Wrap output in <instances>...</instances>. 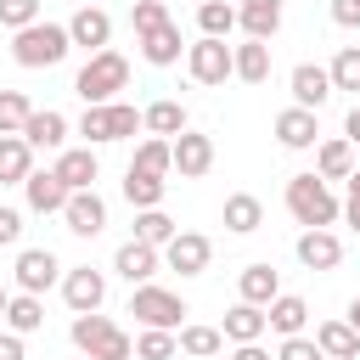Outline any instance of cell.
<instances>
[{"label":"cell","instance_id":"6da1fadb","mask_svg":"<svg viewBox=\"0 0 360 360\" xmlns=\"http://www.w3.org/2000/svg\"><path fill=\"white\" fill-rule=\"evenodd\" d=\"M287 214H292L304 231H326L343 208H338V197H332V186H326L321 174H292V180H287Z\"/></svg>","mask_w":360,"mask_h":360},{"label":"cell","instance_id":"7a4b0ae2","mask_svg":"<svg viewBox=\"0 0 360 360\" xmlns=\"http://www.w3.org/2000/svg\"><path fill=\"white\" fill-rule=\"evenodd\" d=\"M73 51V39H68V28L62 22H28L22 34H11V56H17V68H56L62 56Z\"/></svg>","mask_w":360,"mask_h":360},{"label":"cell","instance_id":"3957f363","mask_svg":"<svg viewBox=\"0 0 360 360\" xmlns=\"http://www.w3.org/2000/svg\"><path fill=\"white\" fill-rule=\"evenodd\" d=\"M124 84H129V62H124L112 45H107V51H96V56L79 68V79H73V90L84 96V107H107Z\"/></svg>","mask_w":360,"mask_h":360},{"label":"cell","instance_id":"277c9868","mask_svg":"<svg viewBox=\"0 0 360 360\" xmlns=\"http://www.w3.org/2000/svg\"><path fill=\"white\" fill-rule=\"evenodd\" d=\"M73 343H79L90 360H129V354H135L129 332H124V326H112V315H101V309L73 315Z\"/></svg>","mask_w":360,"mask_h":360},{"label":"cell","instance_id":"5b68a950","mask_svg":"<svg viewBox=\"0 0 360 360\" xmlns=\"http://www.w3.org/2000/svg\"><path fill=\"white\" fill-rule=\"evenodd\" d=\"M129 315L141 321V326H158V332H174L180 326V315H186V298L180 292H169V287H135L129 292Z\"/></svg>","mask_w":360,"mask_h":360},{"label":"cell","instance_id":"8992f818","mask_svg":"<svg viewBox=\"0 0 360 360\" xmlns=\"http://www.w3.org/2000/svg\"><path fill=\"white\" fill-rule=\"evenodd\" d=\"M186 68H191L197 84H225L231 79V45L225 39H197V45H186Z\"/></svg>","mask_w":360,"mask_h":360},{"label":"cell","instance_id":"52a82bcc","mask_svg":"<svg viewBox=\"0 0 360 360\" xmlns=\"http://www.w3.org/2000/svg\"><path fill=\"white\" fill-rule=\"evenodd\" d=\"M208 259H214V242H208L202 231H174V242L163 248V264L180 270V276H202Z\"/></svg>","mask_w":360,"mask_h":360},{"label":"cell","instance_id":"ba28073f","mask_svg":"<svg viewBox=\"0 0 360 360\" xmlns=\"http://www.w3.org/2000/svg\"><path fill=\"white\" fill-rule=\"evenodd\" d=\"M169 152H174L180 180H202V174L214 169V141H208V135H197V129H180V135L169 141Z\"/></svg>","mask_w":360,"mask_h":360},{"label":"cell","instance_id":"9c48e42d","mask_svg":"<svg viewBox=\"0 0 360 360\" xmlns=\"http://www.w3.org/2000/svg\"><path fill=\"white\" fill-rule=\"evenodd\" d=\"M56 270H62V264H56V253H51V248H22V253H17V264H11L17 292H34V298L56 281Z\"/></svg>","mask_w":360,"mask_h":360},{"label":"cell","instance_id":"30bf717a","mask_svg":"<svg viewBox=\"0 0 360 360\" xmlns=\"http://www.w3.org/2000/svg\"><path fill=\"white\" fill-rule=\"evenodd\" d=\"M62 298H68L73 315H90V309H101V298H107V276L90 270V264H79V270L62 276Z\"/></svg>","mask_w":360,"mask_h":360},{"label":"cell","instance_id":"8fae6325","mask_svg":"<svg viewBox=\"0 0 360 360\" xmlns=\"http://www.w3.org/2000/svg\"><path fill=\"white\" fill-rule=\"evenodd\" d=\"M22 141H28V152H62V141H68V118H62L56 107H34L28 124H22Z\"/></svg>","mask_w":360,"mask_h":360},{"label":"cell","instance_id":"7c38bea8","mask_svg":"<svg viewBox=\"0 0 360 360\" xmlns=\"http://www.w3.org/2000/svg\"><path fill=\"white\" fill-rule=\"evenodd\" d=\"M158 264H163V253H158V248H146V242H135V236L112 253V270H118L129 287H146V281L158 276Z\"/></svg>","mask_w":360,"mask_h":360},{"label":"cell","instance_id":"4fadbf2b","mask_svg":"<svg viewBox=\"0 0 360 360\" xmlns=\"http://www.w3.org/2000/svg\"><path fill=\"white\" fill-rule=\"evenodd\" d=\"M68 39L84 45V51L96 56V51H107V39H112V17H107L101 6H79L73 22H68Z\"/></svg>","mask_w":360,"mask_h":360},{"label":"cell","instance_id":"5bb4252c","mask_svg":"<svg viewBox=\"0 0 360 360\" xmlns=\"http://www.w3.org/2000/svg\"><path fill=\"white\" fill-rule=\"evenodd\" d=\"M326 96H332V73H326L321 62H298V68H292V107L321 112Z\"/></svg>","mask_w":360,"mask_h":360},{"label":"cell","instance_id":"9a60e30c","mask_svg":"<svg viewBox=\"0 0 360 360\" xmlns=\"http://www.w3.org/2000/svg\"><path fill=\"white\" fill-rule=\"evenodd\" d=\"M62 219H68V231H73V236H96V231L107 225V202L96 197V186H90V191H68Z\"/></svg>","mask_w":360,"mask_h":360},{"label":"cell","instance_id":"2e32d148","mask_svg":"<svg viewBox=\"0 0 360 360\" xmlns=\"http://www.w3.org/2000/svg\"><path fill=\"white\" fill-rule=\"evenodd\" d=\"M276 141H281L287 152H309V146L321 141V124H315V112H304V107H287V112H276Z\"/></svg>","mask_w":360,"mask_h":360},{"label":"cell","instance_id":"e0dca14e","mask_svg":"<svg viewBox=\"0 0 360 360\" xmlns=\"http://www.w3.org/2000/svg\"><path fill=\"white\" fill-rule=\"evenodd\" d=\"M96 174H101V163H96L90 146H62V158H56V180H62L68 191H90Z\"/></svg>","mask_w":360,"mask_h":360},{"label":"cell","instance_id":"ac0fdd59","mask_svg":"<svg viewBox=\"0 0 360 360\" xmlns=\"http://www.w3.org/2000/svg\"><path fill=\"white\" fill-rule=\"evenodd\" d=\"M22 197H28L34 214H62V208H68V186L56 180V169H34V174L22 180Z\"/></svg>","mask_w":360,"mask_h":360},{"label":"cell","instance_id":"d6986e66","mask_svg":"<svg viewBox=\"0 0 360 360\" xmlns=\"http://www.w3.org/2000/svg\"><path fill=\"white\" fill-rule=\"evenodd\" d=\"M219 219H225V231H231V236H253V231L264 225V202H259L253 191H231V197H225V208H219Z\"/></svg>","mask_w":360,"mask_h":360},{"label":"cell","instance_id":"ffe728a7","mask_svg":"<svg viewBox=\"0 0 360 360\" xmlns=\"http://www.w3.org/2000/svg\"><path fill=\"white\" fill-rule=\"evenodd\" d=\"M298 264L304 270H338L343 264V242L332 231H304L298 236Z\"/></svg>","mask_w":360,"mask_h":360},{"label":"cell","instance_id":"44dd1931","mask_svg":"<svg viewBox=\"0 0 360 360\" xmlns=\"http://www.w3.org/2000/svg\"><path fill=\"white\" fill-rule=\"evenodd\" d=\"M231 73H236L242 84H264V79H270V45H264V39L231 45Z\"/></svg>","mask_w":360,"mask_h":360},{"label":"cell","instance_id":"7402d4cb","mask_svg":"<svg viewBox=\"0 0 360 360\" xmlns=\"http://www.w3.org/2000/svg\"><path fill=\"white\" fill-rule=\"evenodd\" d=\"M315 174L332 186V180H349L354 174V146L343 141V135H332V141H315Z\"/></svg>","mask_w":360,"mask_h":360},{"label":"cell","instance_id":"603a6c76","mask_svg":"<svg viewBox=\"0 0 360 360\" xmlns=\"http://www.w3.org/2000/svg\"><path fill=\"white\" fill-rule=\"evenodd\" d=\"M304 321H309V304H304L298 292H281V298H270V304H264V326H270V332H281V338H298V332H304Z\"/></svg>","mask_w":360,"mask_h":360},{"label":"cell","instance_id":"cb8c5ba5","mask_svg":"<svg viewBox=\"0 0 360 360\" xmlns=\"http://www.w3.org/2000/svg\"><path fill=\"white\" fill-rule=\"evenodd\" d=\"M236 28H248V39H264L281 28V0H242L236 6Z\"/></svg>","mask_w":360,"mask_h":360},{"label":"cell","instance_id":"d4e9b609","mask_svg":"<svg viewBox=\"0 0 360 360\" xmlns=\"http://www.w3.org/2000/svg\"><path fill=\"white\" fill-rule=\"evenodd\" d=\"M236 292H242V304H270V298H281V276H276V264H248L242 276H236Z\"/></svg>","mask_w":360,"mask_h":360},{"label":"cell","instance_id":"484cf974","mask_svg":"<svg viewBox=\"0 0 360 360\" xmlns=\"http://www.w3.org/2000/svg\"><path fill=\"white\" fill-rule=\"evenodd\" d=\"M315 349H321L326 360H354V354H360V332H354L349 321H321V326H315Z\"/></svg>","mask_w":360,"mask_h":360},{"label":"cell","instance_id":"4316f807","mask_svg":"<svg viewBox=\"0 0 360 360\" xmlns=\"http://www.w3.org/2000/svg\"><path fill=\"white\" fill-rule=\"evenodd\" d=\"M270 326H264V309L259 304H236L231 315H225V326H219V338L225 343H259Z\"/></svg>","mask_w":360,"mask_h":360},{"label":"cell","instance_id":"83f0119b","mask_svg":"<svg viewBox=\"0 0 360 360\" xmlns=\"http://www.w3.org/2000/svg\"><path fill=\"white\" fill-rule=\"evenodd\" d=\"M34 174V152L22 135H0V186H22Z\"/></svg>","mask_w":360,"mask_h":360},{"label":"cell","instance_id":"f1b7e54d","mask_svg":"<svg viewBox=\"0 0 360 360\" xmlns=\"http://www.w3.org/2000/svg\"><path fill=\"white\" fill-rule=\"evenodd\" d=\"M141 39V56L152 62V68H174L180 62V28L174 22H163V28H152V34H135Z\"/></svg>","mask_w":360,"mask_h":360},{"label":"cell","instance_id":"f546056e","mask_svg":"<svg viewBox=\"0 0 360 360\" xmlns=\"http://www.w3.org/2000/svg\"><path fill=\"white\" fill-rule=\"evenodd\" d=\"M141 129H146V135H158V141H174V135L186 129V107L163 96V101H152V107L141 112Z\"/></svg>","mask_w":360,"mask_h":360},{"label":"cell","instance_id":"4dcf8cb0","mask_svg":"<svg viewBox=\"0 0 360 360\" xmlns=\"http://www.w3.org/2000/svg\"><path fill=\"white\" fill-rule=\"evenodd\" d=\"M6 332H17V338H28V332H39L45 326V304L34 298V292H11V304H6Z\"/></svg>","mask_w":360,"mask_h":360},{"label":"cell","instance_id":"1f68e13d","mask_svg":"<svg viewBox=\"0 0 360 360\" xmlns=\"http://www.w3.org/2000/svg\"><path fill=\"white\" fill-rule=\"evenodd\" d=\"M174 231H180V225H174L163 208H141V214H135V242H146V248H158V253L174 242Z\"/></svg>","mask_w":360,"mask_h":360},{"label":"cell","instance_id":"d6a6232c","mask_svg":"<svg viewBox=\"0 0 360 360\" xmlns=\"http://www.w3.org/2000/svg\"><path fill=\"white\" fill-rule=\"evenodd\" d=\"M174 349L191 354V360H214L225 349V338H219V326H180L174 332Z\"/></svg>","mask_w":360,"mask_h":360},{"label":"cell","instance_id":"836d02e7","mask_svg":"<svg viewBox=\"0 0 360 360\" xmlns=\"http://www.w3.org/2000/svg\"><path fill=\"white\" fill-rule=\"evenodd\" d=\"M129 169H141V174H169L174 169V152H169V141H158V135H146L141 146H135V158H129Z\"/></svg>","mask_w":360,"mask_h":360},{"label":"cell","instance_id":"e575fe53","mask_svg":"<svg viewBox=\"0 0 360 360\" xmlns=\"http://www.w3.org/2000/svg\"><path fill=\"white\" fill-rule=\"evenodd\" d=\"M197 28H202V39H225V34L236 28V6H225V0H202V6H197Z\"/></svg>","mask_w":360,"mask_h":360},{"label":"cell","instance_id":"d590c367","mask_svg":"<svg viewBox=\"0 0 360 360\" xmlns=\"http://www.w3.org/2000/svg\"><path fill=\"white\" fill-rule=\"evenodd\" d=\"M163 186H169V180L141 174V169H129V174H124V197H129V208H158V202H163Z\"/></svg>","mask_w":360,"mask_h":360},{"label":"cell","instance_id":"8d00e7d4","mask_svg":"<svg viewBox=\"0 0 360 360\" xmlns=\"http://www.w3.org/2000/svg\"><path fill=\"white\" fill-rule=\"evenodd\" d=\"M326 73H332V90H360V45H343Z\"/></svg>","mask_w":360,"mask_h":360},{"label":"cell","instance_id":"74e56055","mask_svg":"<svg viewBox=\"0 0 360 360\" xmlns=\"http://www.w3.org/2000/svg\"><path fill=\"white\" fill-rule=\"evenodd\" d=\"M28 96L22 90H0V135H22V124H28Z\"/></svg>","mask_w":360,"mask_h":360},{"label":"cell","instance_id":"f35d334b","mask_svg":"<svg viewBox=\"0 0 360 360\" xmlns=\"http://www.w3.org/2000/svg\"><path fill=\"white\" fill-rule=\"evenodd\" d=\"M135 354H141V360H174L180 349H174V332H158V326H146V332L135 338Z\"/></svg>","mask_w":360,"mask_h":360},{"label":"cell","instance_id":"ab89813d","mask_svg":"<svg viewBox=\"0 0 360 360\" xmlns=\"http://www.w3.org/2000/svg\"><path fill=\"white\" fill-rule=\"evenodd\" d=\"M79 135H84V146H107V141H112V118H107V107H84Z\"/></svg>","mask_w":360,"mask_h":360},{"label":"cell","instance_id":"60d3db41","mask_svg":"<svg viewBox=\"0 0 360 360\" xmlns=\"http://www.w3.org/2000/svg\"><path fill=\"white\" fill-rule=\"evenodd\" d=\"M28 22H39V0H0V28L22 34Z\"/></svg>","mask_w":360,"mask_h":360},{"label":"cell","instance_id":"b9f144b4","mask_svg":"<svg viewBox=\"0 0 360 360\" xmlns=\"http://www.w3.org/2000/svg\"><path fill=\"white\" fill-rule=\"evenodd\" d=\"M129 22H135V34H152V28L169 22V6H163V0H135V6H129Z\"/></svg>","mask_w":360,"mask_h":360},{"label":"cell","instance_id":"7bdbcfd3","mask_svg":"<svg viewBox=\"0 0 360 360\" xmlns=\"http://www.w3.org/2000/svg\"><path fill=\"white\" fill-rule=\"evenodd\" d=\"M107 118H112V141H129V135L141 129V112H135L129 101H107Z\"/></svg>","mask_w":360,"mask_h":360},{"label":"cell","instance_id":"ee69618b","mask_svg":"<svg viewBox=\"0 0 360 360\" xmlns=\"http://www.w3.org/2000/svg\"><path fill=\"white\" fill-rule=\"evenodd\" d=\"M276 360H326L321 349H315V338H281V349H276Z\"/></svg>","mask_w":360,"mask_h":360},{"label":"cell","instance_id":"f6af8a7d","mask_svg":"<svg viewBox=\"0 0 360 360\" xmlns=\"http://www.w3.org/2000/svg\"><path fill=\"white\" fill-rule=\"evenodd\" d=\"M17 236H22V214L0 208V248H17Z\"/></svg>","mask_w":360,"mask_h":360},{"label":"cell","instance_id":"bcb514c9","mask_svg":"<svg viewBox=\"0 0 360 360\" xmlns=\"http://www.w3.org/2000/svg\"><path fill=\"white\" fill-rule=\"evenodd\" d=\"M332 22L338 28H360V0H332Z\"/></svg>","mask_w":360,"mask_h":360},{"label":"cell","instance_id":"7dc6e473","mask_svg":"<svg viewBox=\"0 0 360 360\" xmlns=\"http://www.w3.org/2000/svg\"><path fill=\"white\" fill-rule=\"evenodd\" d=\"M0 360H22V338L17 332H0Z\"/></svg>","mask_w":360,"mask_h":360},{"label":"cell","instance_id":"c3c4849f","mask_svg":"<svg viewBox=\"0 0 360 360\" xmlns=\"http://www.w3.org/2000/svg\"><path fill=\"white\" fill-rule=\"evenodd\" d=\"M343 141L360 146V107H349V118H343Z\"/></svg>","mask_w":360,"mask_h":360},{"label":"cell","instance_id":"681fc988","mask_svg":"<svg viewBox=\"0 0 360 360\" xmlns=\"http://www.w3.org/2000/svg\"><path fill=\"white\" fill-rule=\"evenodd\" d=\"M231 360H270V354H264L259 343H236V354H231Z\"/></svg>","mask_w":360,"mask_h":360},{"label":"cell","instance_id":"f907efd6","mask_svg":"<svg viewBox=\"0 0 360 360\" xmlns=\"http://www.w3.org/2000/svg\"><path fill=\"white\" fill-rule=\"evenodd\" d=\"M343 219H349V225L360 231V197H349V202H343Z\"/></svg>","mask_w":360,"mask_h":360},{"label":"cell","instance_id":"816d5d0a","mask_svg":"<svg viewBox=\"0 0 360 360\" xmlns=\"http://www.w3.org/2000/svg\"><path fill=\"white\" fill-rule=\"evenodd\" d=\"M343 321H349V326H354V332H360V298H354V304H349V315H343Z\"/></svg>","mask_w":360,"mask_h":360},{"label":"cell","instance_id":"f5cc1de1","mask_svg":"<svg viewBox=\"0 0 360 360\" xmlns=\"http://www.w3.org/2000/svg\"><path fill=\"white\" fill-rule=\"evenodd\" d=\"M349 197H360V169H354V174H349Z\"/></svg>","mask_w":360,"mask_h":360},{"label":"cell","instance_id":"db71d44e","mask_svg":"<svg viewBox=\"0 0 360 360\" xmlns=\"http://www.w3.org/2000/svg\"><path fill=\"white\" fill-rule=\"evenodd\" d=\"M6 304H11V292H6V287H0V315H6Z\"/></svg>","mask_w":360,"mask_h":360},{"label":"cell","instance_id":"11a10c76","mask_svg":"<svg viewBox=\"0 0 360 360\" xmlns=\"http://www.w3.org/2000/svg\"><path fill=\"white\" fill-rule=\"evenodd\" d=\"M354 360H360V354H354Z\"/></svg>","mask_w":360,"mask_h":360}]
</instances>
